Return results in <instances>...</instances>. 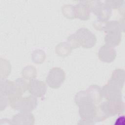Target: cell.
Returning <instances> with one entry per match:
<instances>
[{
	"label": "cell",
	"mask_w": 125,
	"mask_h": 125,
	"mask_svg": "<svg viewBox=\"0 0 125 125\" xmlns=\"http://www.w3.org/2000/svg\"><path fill=\"white\" fill-rule=\"evenodd\" d=\"M99 106L108 117L119 115L124 112L125 104L122 98L103 102Z\"/></svg>",
	"instance_id": "3"
},
{
	"label": "cell",
	"mask_w": 125,
	"mask_h": 125,
	"mask_svg": "<svg viewBox=\"0 0 125 125\" xmlns=\"http://www.w3.org/2000/svg\"><path fill=\"white\" fill-rule=\"evenodd\" d=\"M22 75L26 80L29 81L34 80L37 76L36 69L33 65L27 66L22 69Z\"/></svg>",
	"instance_id": "16"
},
{
	"label": "cell",
	"mask_w": 125,
	"mask_h": 125,
	"mask_svg": "<svg viewBox=\"0 0 125 125\" xmlns=\"http://www.w3.org/2000/svg\"><path fill=\"white\" fill-rule=\"evenodd\" d=\"M35 118L31 112H21L13 117L12 122L14 125H34Z\"/></svg>",
	"instance_id": "12"
},
{
	"label": "cell",
	"mask_w": 125,
	"mask_h": 125,
	"mask_svg": "<svg viewBox=\"0 0 125 125\" xmlns=\"http://www.w3.org/2000/svg\"><path fill=\"white\" fill-rule=\"evenodd\" d=\"M65 79V74L62 69L60 67H53L48 73L46 83L49 87L57 88L62 84Z\"/></svg>",
	"instance_id": "5"
},
{
	"label": "cell",
	"mask_w": 125,
	"mask_h": 125,
	"mask_svg": "<svg viewBox=\"0 0 125 125\" xmlns=\"http://www.w3.org/2000/svg\"><path fill=\"white\" fill-rule=\"evenodd\" d=\"M122 90L119 87L108 83L101 88L103 96L107 101L122 98Z\"/></svg>",
	"instance_id": "6"
},
{
	"label": "cell",
	"mask_w": 125,
	"mask_h": 125,
	"mask_svg": "<svg viewBox=\"0 0 125 125\" xmlns=\"http://www.w3.org/2000/svg\"><path fill=\"white\" fill-rule=\"evenodd\" d=\"M46 90V85L42 81L34 79L29 81L28 83V90L32 95L36 97H43Z\"/></svg>",
	"instance_id": "8"
},
{
	"label": "cell",
	"mask_w": 125,
	"mask_h": 125,
	"mask_svg": "<svg viewBox=\"0 0 125 125\" xmlns=\"http://www.w3.org/2000/svg\"><path fill=\"white\" fill-rule=\"evenodd\" d=\"M67 42L71 46L72 49H75L80 46L75 34H73L69 36L67 38Z\"/></svg>",
	"instance_id": "21"
},
{
	"label": "cell",
	"mask_w": 125,
	"mask_h": 125,
	"mask_svg": "<svg viewBox=\"0 0 125 125\" xmlns=\"http://www.w3.org/2000/svg\"><path fill=\"white\" fill-rule=\"evenodd\" d=\"M123 89L125 83V71L123 69H116L112 73L110 79L107 82Z\"/></svg>",
	"instance_id": "13"
},
{
	"label": "cell",
	"mask_w": 125,
	"mask_h": 125,
	"mask_svg": "<svg viewBox=\"0 0 125 125\" xmlns=\"http://www.w3.org/2000/svg\"><path fill=\"white\" fill-rule=\"evenodd\" d=\"M89 5L91 11L97 17L99 21H107L112 14V9L106 4L100 0L85 1Z\"/></svg>",
	"instance_id": "2"
},
{
	"label": "cell",
	"mask_w": 125,
	"mask_h": 125,
	"mask_svg": "<svg viewBox=\"0 0 125 125\" xmlns=\"http://www.w3.org/2000/svg\"><path fill=\"white\" fill-rule=\"evenodd\" d=\"M125 117L124 116H122L119 117L116 121V123L115 124H117V125H121L122 124V122H124L125 121Z\"/></svg>",
	"instance_id": "23"
},
{
	"label": "cell",
	"mask_w": 125,
	"mask_h": 125,
	"mask_svg": "<svg viewBox=\"0 0 125 125\" xmlns=\"http://www.w3.org/2000/svg\"><path fill=\"white\" fill-rule=\"evenodd\" d=\"M14 83L17 88L22 94L28 90V83L24 79L21 78H18L14 81Z\"/></svg>",
	"instance_id": "19"
},
{
	"label": "cell",
	"mask_w": 125,
	"mask_h": 125,
	"mask_svg": "<svg viewBox=\"0 0 125 125\" xmlns=\"http://www.w3.org/2000/svg\"><path fill=\"white\" fill-rule=\"evenodd\" d=\"M78 124H84V125H92L94 124V123L93 121L90 120H87V119H82V120H81L80 121V122L78 123Z\"/></svg>",
	"instance_id": "22"
},
{
	"label": "cell",
	"mask_w": 125,
	"mask_h": 125,
	"mask_svg": "<svg viewBox=\"0 0 125 125\" xmlns=\"http://www.w3.org/2000/svg\"><path fill=\"white\" fill-rule=\"evenodd\" d=\"M76 18L81 20H88L90 17L91 9L85 1H81L74 6Z\"/></svg>",
	"instance_id": "10"
},
{
	"label": "cell",
	"mask_w": 125,
	"mask_h": 125,
	"mask_svg": "<svg viewBox=\"0 0 125 125\" xmlns=\"http://www.w3.org/2000/svg\"><path fill=\"white\" fill-rule=\"evenodd\" d=\"M80 46L84 48H90L94 46L96 42V37L87 28L82 27L75 33Z\"/></svg>",
	"instance_id": "4"
},
{
	"label": "cell",
	"mask_w": 125,
	"mask_h": 125,
	"mask_svg": "<svg viewBox=\"0 0 125 125\" xmlns=\"http://www.w3.org/2000/svg\"><path fill=\"white\" fill-rule=\"evenodd\" d=\"M98 57L102 62H111L115 60L116 57V50L113 47L105 44L99 50Z\"/></svg>",
	"instance_id": "9"
},
{
	"label": "cell",
	"mask_w": 125,
	"mask_h": 125,
	"mask_svg": "<svg viewBox=\"0 0 125 125\" xmlns=\"http://www.w3.org/2000/svg\"><path fill=\"white\" fill-rule=\"evenodd\" d=\"M88 96L94 104H98L103 99V95L101 88L98 85L93 84L90 85L86 90Z\"/></svg>",
	"instance_id": "14"
},
{
	"label": "cell",
	"mask_w": 125,
	"mask_h": 125,
	"mask_svg": "<svg viewBox=\"0 0 125 125\" xmlns=\"http://www.w3.org/2000/svg\"><path fill=\"white\" fill-rule=\"evenodd\" d=\"M62 12L64 17L70 19L76 18L74 6L67 4L63 6L62 8Z\"/></svg>",
	"instance_id": "17"
},
{
	"label": "cell",
	"mask_w": 125,
	"mask_h": 125,
	"mask_svg": "<svg viewBox=\"0 0 125 125\" xmlns=\"http://www.w3.org/2000/svg\"><path fill=\"white\" fill-rule=\"evenodd\" d=\"M124 0H105L104 3L108 7L112 9L120 8L124 5Z\"/></svg>",
	"instance_id": "20"
},
{
	"label": "cell",
	"mask_w": 125,
	"mask_h": 125,
	"mask_svg": "<svg viewBox=\"0 0 125 125\" xmlns=\"http://www.w3.org/2000/svg\"><path fill=\"white\" fill-rule=\"evenodd\" d=\"M38 104V101L36 97L29 95L22 98L20 104L19 110L21 112H31L35 109Z\"/></svg>",
	"instance_id": "11"
},
{
	"label": "cell",
	"mask_w": 125,
	"mask_h": 125,
	"mask_svg": "<svg viewBox=\"0 0 125 125\" xmlns=\"http://www.w3.org/2000/svg\"><path fill=\"white\" fill-rule=\"evenodd\" d=\"M79 113L82 119L93 121L97 110V106L93 102H84L79 106Z\"/></svg>",
	"instance_id": "7"
},
{
	"label": "cell",
	"mask_w": 125,
	"mask_h": 125,
	"mask_svg": "<svg viewBox=\"0 0 125 125\" xmlns=\"http://www.w3.org/2000/svg\"><path fill=\"white\" fill-rule=\"evenodd\" d=\"M122 28L121 24L116 21L105 23L103 31L106 33L104 37L106 44L114 47L120 44L122 39Z\"/></svg>",
	"instance_id": "1"
},
{
	"label": "cell",
	"mask_w": 125,
	"mask_h": 125,
	"mask_svg": "<svg viewBox=\"0 0 125 125\" xmlns=\"http://www.w3.org/2000/svg\"><path fill=\"white\" fill-rule=\"evenodd\" d=\"M72 48L71 46L66 42H61L57 44L56 47V52L57 54L61 57H65L70 54Z\"/></svg>",
	"instance_id": "15"
},
{
	"label": "cell",
	"mask_w": 125,
	"mask_h": 125,
	"mask_svg": "<svg viewBox=\"0 0 125 125\" xmlns=\"http://www.w3.org/2000/svg\"><path fill=\"white\" fill-rule=\"evenodd\" d=\"M32 59L35 63H41L45 59V54L42 50H35L32 53Z\"/></svg>",
	"instance_id": "18"
}]
</instances>
